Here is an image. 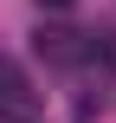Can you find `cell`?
<instances>
[{
	"label": "cell",
	"instance_id": "obj_2",
	"mask_svg": "<svg viewBox=\"0 0 116 123\" xmlns=\"http://www.w3.org/2000/svg\"><path fill=\"white\" fill-rule=\"evenodd\" d=\"M39 6H71V0H39Z\"/></svg>",
	"mask_w": 116,
	"mask_h": 123
},
{
	"label": "cell",
	"instance_id": "obj_1",
	"mask_svg": "<svg viewBox=\"0 0 116 123\" xmlns=\"http://www.w3.org/2000/svg\"><path fill=\"white\" fill-rule=\"evenodd\" d=\"M39 110H45V91L26 78L19 58L0 52V123H39Z\"/></svg>",
	"mask_w": 116,
	"mask_h": 123
}]
</instances>
